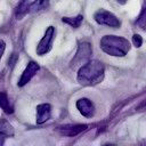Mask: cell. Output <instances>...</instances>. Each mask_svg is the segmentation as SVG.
I'll use <instances>...</instances> for the list:
<instances>
[{
    "instance_id": "obj_1",
    "label": "cell",
    "mask_w": 146,
    "mask_h": 146,
    "mask_svg": "<svg viewBox=\"0 0 146 146\" xmlns=\"http://www.w3.org/2000/svg\"><path fill=\"white\" fill-rule=\"evenodd\" d=\"M104 65L98 60H89L79 68L78 81L83 86H95L104 78Z\"/></svg>"
},
{
    "instance_id": "obj_2",
    "label": "cell",
    "mask_w": 146,
    "mask_h": 146,
    "mask_svg": "<svg viewBox=\"0 0 146 146\" xmlns=\"http://www.w3.org/2000/svg\"><path fill=\"white\" fill-rule=\"evenodd\" d=\"M100 48L111 56L123 57L130 50V43L127 39L117 35H104L100 39Z\"/></svg>"
},
{
    "instance_id": "obj_3",
    "label": "cell",
    "mask_w": 146,
    "mask_h": 146,
    "mask_svg": "<svg viewBox=\"0 0 146 146\" xmlns=\"http://www.w3.org/2000/svg\"><path fill=\"white\" fill-rule=\"evenodd\" d=\"M91 46L88 42H80L79 47H78V51L75 54V56L73 57L72 62H71V67L75 68V67H81L82 65H84L87 62L90 60V56H91Z\"/></svg>"
},
{
    "instance_id": "obj_4",
    "label": "cell",
    "mask_w": 146,
    "mask_h": 146,
    "mask_svg": "<svg viewBox=\"0 0 146 146\" xmlns=\"http://www.w3.org/2000/svg\"><path fill=\"white\" fill-rule=\"evenodd\" d=\"M95 21L100 24V25H107V26H111V27H119L120 26V21L117 19V17L115 15H113L112 13L110 11H106L104 9H100L98 11L95 13V16H94Z\"/></svg>"
},
{
    "instance_id": "obj_5",
    "label": "cell",
    "mask_w": 146,
    "mask_h": 146,
    "mask_svg": "<svg viewBox=\"0 0 146 146\" xmlns=\"http://www.w3.org/2000/svg\"><path fill=\"white\" fill-rule=\"evenodd\" d=\"M55 36V27L54 26H49L46 32L44 35L42 36V39L40 40L38 47H36V54L42 56L44 54H47L50 49H51V44H52V40Z\"/></svg>"
},
{
    "instance_id": "obj_6",
    "label": "cell",
    "mask_w": 146,
    "mask_h": 146,
    "mask_svg": "<svg viewBox=\"0 0 146 146\" xmlns=\"http://www.w3.org/2000/svg\"><path fill=\"white\" fill-rule=\"evenodd\" d=\"M39 68H40V66H39L38 63H35V62H30V63L27 64L26 68L24 70V72L22 73L19 80H18V83H17L18 87H23V86H25L27 82H30V80L35 75V73L39 71Z\"/></svg>"
},
{
    "instance_id": "obj_7",
    "label": "cell",
    "mask_w": 146,
    "mask_h": 146,
    "mask_svg": "<svg viewBox=\"0 0 146 146\" xmlns=\"http://www.w3.org/2000/svg\"><path fill=\"white\" fill-rule=\"evenodd\" d=\"M88 128L87 124H67V125H62L56 129V131L62 135V136H67V137H73L79 135L80 132L84 131Z\"/></svg>"
},
{
    "instance_id": "obj_8",
    "label": "cell",
    "mask_w": 146,
    "mask_h": 146,
    "mask_svg": "<svg viewBox=\"0 0 146 146\" xmlns=\"http://www.w3.org/2000/svg\"><path fill=\"white\" fill-rule=\"evenodd\" d=\"M76 108L86 117H91L95 114V106L88 98H80L76 102Z\"/></svg>"
},
{
    "instance_id": "obj_9",
    "label": "cell",
    "mask_w": 146,
    "mask_h": 146,
    "mask_svg": "<svg viewBox=\"0 0 146 146\" xmlns=\"http://www.w3.org/2000/svg\"><path fill=\"white\" fill-rule=\"evenodd\" d=\"M14 133L13 125L6 119H0V145H2L7 138L14 137Z\"/></svg>"
},
{
    "instance_id": "obj_10",
    "label": "cell",
    "mask_w": 146,
    "mask_h": 146,
    "mask_svg": "<svg viewBox=\"0 0 146 146\" xmlns=\"http://www.w3.org/2000/svg\"><path fill=\"white\" fill-rule=\"evenodd\" d=\"M51 113V106L49 104H40L36 106V123L42 124L49 120Z\"/></svg>"
},
{
    "instance_id": "obj_11",
    "label": "cell",
    "mask_w": 146,
    "mask_h": 146,
    "mask_svg": "<svg viewBox=\"0 0 146 146\" xmlns=\"http://www.w3.org/2000/svg\"><path fill=\"white\" fill-rule=\"evenodd\" d=\"M0 108L7 114H11L14 112V107L10 105L9 99H8V95L6 91L0 92Z\"/></svg>"
},
{
    "instance_id": "obj_12",
    "label": "cell",
    "mask_w": 146,
    "mask_h": 146,
    "mask_svg": "<svg viewBox=\"0 0 146 146\" xmlns=\"http://www.w3.org/2000/svg\"><path fill=\"white\" fill-rule=\"evenodd\" d=\"M29 7H30L29 0H21V2L18 3V6L16 8V11H15L16 18L17 19H22L29 13Z\"/></svg>"
},
{
    "instance_id": "obj_13",
    "label": "cell",
    "mask_w": 146,
    "mask_h": 146,
    "mask_svg": "<svg viewBox=\"0 0 146 146\" xmlns=\"http://www.w3.org/2000/svg\"><path fill=\"white\" fill-rule=\"evenodd\" d=\"M48 6H49V0H34L32 3H30L29 13H35L46 9Z\"/></svg>"
},
{
    "instance_id": "obj_14",
    "label": "cell",
    "mask_w": 146,
    "mask_h": 146,
    "mask_svg": "<svg viewBox=\"0 0 146 146\" xmlns=\"http://www.w3.org/2000/svg\"><path fill=\"white\" fill-rule=\"evenodd\" d=\"M82 19H83V17H82L81 15H79V16H76V17H63V18H62V21H63L64 23L68 24L70 26L74 27V29H76V27H79V26L81 25Z\"/></svg>"
},
{
    "instance_id": "obj_15",
    "label": "cell",
    "mask_w": 146,
    "mask_h": 146,
    "mask_svg": "<svg viewBox=\"0 0 146 146\" xmlns=\"http://www.w3.org/2000/svg\"><path fill=\"white\" fill-rule=\"evenodd\" d=\"M136 25H137L138 27L143 29V30L146 29V8H144V9L140 11L138 18L136 19Z\"/></svg>"
},
{
    "instance_id": "obj_16",
    "label": "cell",
    "mask_w": 146,
    "mask_h": 146,
    "mask_svg": "<svg viewBox=\"0 0 146 146\" xmlns=\"http://www.w3.org/2000/svg\"><path fill=\"white\" fill-rule=\"evenodd\" d=\"M132 42H133V44H135L136 47H140L141 43H143V39H141V36H140L139 34H133V36H132Z\"/></svg>"
},
{
    "instance_id": "obj_17",
    "label": "cell",
    "mask_w": 146,
    "mask_h": 146,
    "mask_svg": "<svg viewBox=\"0 0 146 146\" xmlns=\"http://www.w3.org/2000/svg\"><path fill=\"white\" fill-rule=\"evenodd\" d=\"M16 59H17V54H11L10 59L8 60V64H9L10 67H14V65H15V63H16Z\"/></svg>"
},
{
    "instance_id": "obj_18",
    "label": "cell",
    "mask_w": 146,
    "mask_h": 146,
    "mask_svg": "<svg viewBox=\"0 0 146 146\" xmlns=\"http://www.w3.org/2000/svg\"><path fill=\"white\" fill-rule=\"evenodd\" d=\"M144 108H146V99H144L137 107H136V110H138V111H140V110H144Z\"/></svg>"
},
{
    "instance_id": "obj_19",
    "label": "cell",
    "mask_w": 146,
    "mask_h": 146,
    "mask_svg": "<svg viewBox=\"0 0 146 146\" xmlns=\"http://www.w3.org/2000/svg\"><path fill=\"white\" fill-rule=\"evenodd\" d=\"M5 49H6V44H5V42L2 41V42L0 43V59H1V57H2V54H3Z\"/></svg>"
},
{
    "instance_id": "obj_20",
    "label": "cell",
    "mask_w": 146,
    "mask_h": 146,
    "mask_svg": "<svg viewBox=\"0 0 146 146\" xmlns=\"http://www.w3.org/2000/svg\"><path fill=\"white\" fill-rule=\"evenodd\" d=\"M116 1H117L119 3H121V5H124V3H125L128 0H116Z\"/></svg>"
},
{
    "instance_id": "obj_21",
    "label": "cell",
    "mask_w": 146,
    "mask_h": 146,
    "mask_svg": "<svg viewBox=\"0 0 146 146\" xmlns=\"http://www.w3.org/2000/svg\"><path fill=\"white\" fill-rule=\"evenodd\" d=\"M1 42H2V40H0V43H1Z\"/></svg>"
},
{
    "instance_id": "obj_22",
    "label": "cell",
    "mask_w": 146,
    "mask_h": 146,
    "mask_svg": "<svg viewBox=\"0 0 146 146\" xmlns=\"http://www.w3.org/2000/svg\"><path fill=\"white\" fill-rule=\"evenodd\" d=\"M145 5H146V0H145Z\"/></svg>"
}]
</instances>
